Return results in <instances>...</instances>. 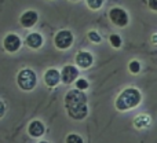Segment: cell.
<instances>
[{
    "label": "cell",
    "mask_w": 157,
    "mask_h": 143,
    "mask_svg": "<svg viewBox=\"0 0 157 143\" xmlns=\"http://www.w3.org/2000/svg\"><path fill=\"white\" fill-rule=\"evenodd\" d=\"M43 36L40 35V33L37 32H32L29 33V35L26 36V39H25V44H26L29 48L32 50H39L41 46H43Z\"/></svg>",
    "instance_id": "8fae6325"
},
{
    "label": "cell",
    "mask_w": 157,
    "mask_h": 143,
    "mask_svg": "<svg viewBox=\"0 0 157 143\" xmlns=\"http://www.w3.org/2000/svg\"><path fill=\"white\" fill-rule=\"evenodd\" d=\"M17 84L22 91H32L37 84V76L32 69H22L17 74Z\"/></svg>",
    "instance_id": "3957f363"
},
{
    "label": "cell",
    "mask_w": 157,
    "mask_h": 143,
    "mask_svg": "<svg viewBox=\"0 0 157 143\" xmlns=\"http://www.w3.org/2000/svg\"><path fill=\"white\" fill-rule=\"evenodd\" d=\"M141 100H142L141 91L134 88V87H128V88L123 89L119 94V96L116 98V102H114V106L120 111H127L136 107L141 103Z\"/></svg>",
    "instance_id": "7a4b0ae2"
},
{
    "label": "cell",
    "mask_w": 157,
    "mask_h": 143,
    "mask_svg": "<svg viewBox=\"0 0 157 143\" xmlns=\"http://www.w3.org/2000/svg\"><path fill=\"white\" fill-rule=\"evenodd\" d=\"M65 109L72 120H76V121L84 120L88 114L86 94L76 88L68 91V94L65 95Z\"/></svg>",
    "instance_id": "6da1fadb"
},
{
    "label": "cell",
    "mask_w": 157,
    "mask_h": 143,
    "mask_svg": "<svg viewBox=\"0 0 157 143\" xmlns=\"http://www.w3.org/2000/svg\"><path fill=\"white\" fill-rule=\"evenodd\" d=\"M87 37H88L90 41H92L94 44L102 43V37H101V35L97 32V30H90V32L87 33Z\"/></svg>",
    "instance_id": "9a60e30c"
},
{
    "label": "cell",
    "mask_w": 157,
    "mask_h": 143,
    "mask_svg": "<svg viewBox=\"0 0 157 143\" xmlns=\"http://www.w3.org/2000/svg\"><path fill=\"white\" fill-rule=\"evenodd\" d=\"M128 70H130V73H132V74H138L141 72V63H139V61H131L128 63Z\"/></svg>",
    "instance_id": "e0dca14e"
},
{
    "label": "cell",
    "mask_w": 157,
    "mask_h": 143,
    "mask_svg": "<svg viewBox=\"0 0 157 143\" xmlns=\"http://www.w3.org/2000/svg\"><path fill=\"white\" fill-rule=\"evenodd\" d=\"M109 19H110L112 24L119 26V28H125L128 25V22H130L127 11L120 8V7L110 8V11H109Z\"/></svg>",
    "instance_id": "5b68a950"
},
{
    "label": "cell",
    "mask_w": 157,
    "mask_h": 143,
    "mask_svg": "<svg viewBox=\"0 0 157 143\" xmlns=\"http://www.w3.org/2000/svg\"><path fill=\"white\" fill-rule=\"evenodd\" d=\"M149 124H150V117L145 116V114H141V116H138L134 120V125H135L136 128H145Z\"/></svg>",
    "instance_id": "4fadbf2b"
},
{
    "label": "cell",
    "mask_w": 157,
    "mask_h": 143,
    "mask_svg": "<svg viewBox=\"0 0 157 143\" xmlns=\"http://www.w3.org/2000/svg\"><path fill=\"white\" fill-rule=\"evenodd\" d=\"M109 43L113 48H120L123 46V40L120 37V35H117V33H113V35L109 36Z\"/></svg>",
    "instance_id": "5bb4252c"
},
{
    "label": "cell",
    "mask_w": 157,
    "mask_h": 143,
    "mask_svg": "<svg viewBox=\"0 0 157 143\" xmlns=\"http://www.w3.org/2000/svg\"><path fill=\"white\" fill-rule=\"evenodd\" d=\"M43 80H44V83H46L47 87L55 88V87L61 83V72L58 70V69H54V68L48 69V70H46V73H44Z\"/></svg>",
    "instance_id": "ba28073f"
},
{
    "label": "cell",
    "mask_w": 157,
    "mask_h": 143,
    "mask_svg": "<svg viewBox=\"0 0 157 143\" xmlns=\"http://www.w3.org/2000/svg\"><path fill=\"white\" fill-rule=\"evenodd\" d=\"M75 62H76V66L77 69H88L92 66V63H94V57H92L90 52L87 51H80L76 54V57H75Z\"/></svg>",
    "instance_id": "9c48e42d"
},
{
    "label": "cell",
    "mask_w": 157,
    "mask_h": 143,
    "mask_svg": "<svg viewBox=\"0 0 157 143\" xmlns=\"http://www.w3.org/2000/svg\"><path fill=\"white\" fill-rule=\"evenodd\" d=\"M75 84H76V89H78V91H86V89L90 87V83L86 80V78H77Z\"/></svg>",
    "instance_id": "d6986e66"
},
{
    "label": "cell",
    "mask_w": 157,
    "mask_h": 143,
    "mask_svg": "<svg viewBox=\"0 0 157 143\" xmlns=\"http://www.w3.org/2000/svg\"><path fill=\"white\" fill-rule=\"evenodd\" d=\"M86 3H87L90 10H92V11L99 10V8H102V6H103V0H86Z\"/></svg>",
    "instance_id": "2e32d148"
},
{
    "label": "cell",
    "mask_w": 157,
    "mask_h": 143,
    "mask_svg": "<svg viewBox=\"0 0 157 143\" xmlns=\"http://www.w3.org/2000/svg\"><path fill=\"white\" fill-rule=\"evenodd\" d=\"M73 40H75L73 33H72L69 29H62V30H59V32L55 33V36H54V46L57 47L58 50L65 51V50H68V48H71V47H72Z\"/></svg>",
    "instance_id": "277c9868"
},
{
    "label": "cell",
    "mask_w": 157,
    "mask_h": 143,
    "mask_svg": "<svg viewBox=\"0 0 157 143\" xmlns=\"http://www.w3.org/2000/svg\"><path fill=\"white\" fill-rule=\"evenodd\" d=\"M39 21V14L35 10H28L19 17V24L24 28H32L37 24Z\"/></svg>",
    "instance_id": "30bf717a"
},
{
    "label": "cell",
    "mask_w": 157,
    "mask_h": 143,
    "mask_svg": "<svg viewBox=\"0 0 157 143\" xmlns=\"http://www.w3.org/2000/svg\"><path fill=\"white\" fill-rule=\"evenodd\" d=\"M78 78V69L75 65H66L61 70V81L63 84H72L76 83Z\"/></svg>",
    "instance_id": "52a82bcc"
},
{
    "label": "cell",
    "mask_w": 157,
    "mask_h": 143,
    "mask_svg": "<svg viewBox=\"0 0 157 143\" xmlns=\"http://www.w3.org/2000/svg\"><path fill=\"white\" fill-rule=\"evenodd\" d=\"M147 6L152 11L157 13V0H147Z\"/></svg>",
    "instance_id": "ffe728a7"
},
{
    "label": "cell",
    "mask_w": 157,
    "mask_h": 143,
    "mask_svg": "<svg viewBox=\"0 0 157 143\" xmlns=\"http://www.w3.org/2000/svg\"><path fill=\"white\" fill-rule=\"evenodd\" d=\"M21 46H22V40L15 33H8L4 37V40H3V47H4V50L7 52H10V54L17 52L21 48Z\"/></svg>",
    "instance_id": "8992f818"
},
{
    "label": "cell",
    "mask_w": 157,
    "mask_h": 143,
    "mask_svg": "<svg viewBox=\"0 0 157 143\" xmlns=\"http://www.w3.org/2000/svg\"><path fill=\"white\" fill-rule=\"evenodd\" d=\"M4 113H6V105L3 103V100L0 99V119L4 116Z\"/></svg>",
    "instance_id": "44dd1931"
},
{
    "label": "cell",
    "mask_w": 157,
    "mask_h": 143,
    "mask_svg": "<svg viewBox=\"0 0 157 143\" xmlns=\"http://www.w3.org/2000/svg\"><path fill=\"white\" fill-rule=\"evenodd\" d=\"M71 2H78V0H71Z\"/></svg>",
    "instance_id": "cb8c5ba5"
},
{
    "label": "cell",
    "mask_w": 157,
    "mask_h": 143,
    "mask_svg": "<svg viewBox=\"0 0 157 143\" xmlns=\"http://www.w3.org/2000/svg\"><path fill=\"white\" fill-rule=\"evenodd\" d=\"M65 143H84L83 142V138L77 134H69L65 139Z\"/></svg>",
    "instance_id": "ac0fdd59"
},
{
    "label": "cell",
    "mask_w": 157,
    "mask_h": 143,
    "mask_svg": "<svg viewBox=\"0 0 157 143\" xmlns=\"http://www.w3.org/2000/svg\"><path fill=\"white\" fill-rule=\"evenodd\" d=\"M46 132V127L41 121L39 120H33L29 125H28V134H29L32 138H40L44 135Z\"/></svg>",
    "instance_id": "7c38bea8"
},
{
    "label": "cell",
    "mask_w": 157,
    "mask_h": 143,
    "mask_svg": "<svg viewBox=\"0 0 157 143\" xmlns=\"http://www.w3.org/2000/svg\"><path fill=\"white\" fill-rule=\"evenodd\" d=\"M39 143H50V142H47V141H40Z\"/></svg>",
    "instance_id": "603a6c76"
},
{
    "label": "cell",
    "mask_w": 157,
    "mask_h": 143,
    "mask_svg": "<svg viewBox=\"0 0 157 143\" xmlns=\"http://www.w3.org/2000/svg\"><path fill=\"white\" fill-rule=\"evenodd\" d=\"M152 43H153V44H157V33L152 36Z\"/></svg>",
    "instance_id": "7402d4cb"
}]
</instances>
